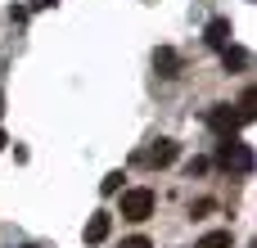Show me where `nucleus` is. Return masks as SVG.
Masks as SVG:
<instances>
[{
  "label": "nucleus",
  "mask_w": 257,
  "mask_h": 248,
  "mask_svg": "<svg viewBox=\"0 0 257 248\" xmlns=\"http://www.w3.org/2000/svg\"><path fill=\"white\" fill-rule=\"evenodd\" d=\"M217 167H226V172H235V176H248V172H253V149H248L244 140H221V145H217Z\"/></svg>",
  "instance_id": "obj_1"
},
{
  "label": "nucleus",
  "mask_w": 257,
  "mask_h": 248,
  "mask_svg": "<svg viewBox=\"0 0 257 248\" xmlns=\"http://www.w3.org/2000/svg\"><path fill=\"white\" fill-rule=\"evenodd\" d=\"M158 208V194L149 185H136V190H122V217L126 221H149Z\"/></svg>",
  "instance_id": "obj_2"
},
{
  "label": "nucleus",
  "mask_w": 257,
  "mask_h": 248,
  "mask_svg": "<svg viewBox=\"0 0 257 248\" xmlns=\"http://www.w3.org/2000/svg\"><path fill=\"white\" fill-rule=\"evenodd\" d=\"M208 127H212V131H217L221 140H235V131H239L244 122H239V113H235L230 104H217V108L208 113Z\"/></svg>",
  "instance_id": "obj_3"
},
{
  "label": "nucleus",
  "mask_w": 257,
  "mask_h": 248,
  "mask_svg": "<svg viewBox=\"0 0 257 248\" xmlns=\"http://www.w3.org/2000/svg\"><path fill=\"white\" fill-rule=\"evenodd\" d=\"M176 154H181V145H176V140H158L154 149L136 154V163H140V167H172V163H176Z\"/></svg>",
  "instance_id": "obj_4"
},
{
  "label": "nucleus",
  "mask_w": 257,
  "mask_h": 248,
  "mask_svg": "<svg viewBox=\"0 0 257 248\" xmlns=\"http://www.w3.org/2000/svg\"><path fill=\"white\" fill-rule=\"evenodd\" d=\"M230 36H235V27H230V18H212V23L203 27V41H208L212 50H226V45H230Z\"/></svg>",
  "instance_id": "obj_5"
},
{
  "label": "nucleus",
  "mask_w": 257,
  "mask_h": 248,
  "mask_svg": "<svg viewBox=\"0 0 257 248\" xmlns=\"http://www.w3.org/2000/svg\"><path fill=\"white\" fill-rule=\"evenodd\" d=\"M154 68H158V77H176V72H181V54H176L172 45H158V50H154Z\"/></svg>",
  "instance_id": "obj_6"
},
{
  "label": "nucleus",
  "mask_w": 257,
  "mask_h": 248,
  "mask_svg": "<svg viewBox=\"0 0 257 248\" xmlns=\"http://www.w3.org/2000/svg\"><path fill=\"white\" fill-rule=\"evenodd\" d=\"M217 54H221V68H226V72H244V68H248V50L235 45V41H230L226 50H217Z\"/></svg>",
  "instance_id": "obj_7"
},
{
  "label": "nucleus",
  "mask_w": 257,
  "mask_h": 248,
  "mask_svg": "<svg viewBox=\"0 0 257 248\" xmlns=\"http://www.w3.org/2000/svg\"><path fill=\"white\" fill-rule=\"evenodd\" d=\"M108 230H113V217H108V212H95V217L86 221V244H104Z\"/></svg>",
  "instance_id": "obj_8"
},
{
  "label": "nucleus",
  "mask_w": 257,
  "mask_h": 248,
  "mask_svg": "<svg viewBox=\"0 0 257 248\" xmlns=\"http://www.w3.org/2000/svg\"><path fill=\"white\" fill-rule=\"evenodd\" d=\"M194 248H235V235H230V230H208Z\"/></svg>",
  "instance_id": "obj_9"
},
{
  "label": "nucleus",
  "mask_w": 257,
  "mask_h": 248,
  "mask_svg": "<svg viewBox=\"0 0 257 248\" xmlns=\"http://www.w3.org/2000/svg\"><path fill=\"white\" fill-rule=\"evenodd\" d=\"M99 190H104V194H117V190H122V172H108V176H104V185H99Z\"/></svg>",
  "instance_id": "obj_10"
},
{
  "label": "nucleus",
  "mask_w": 257,
  "mask_h": 248,
  "mask_svg": "<svg viewBox=\"0 0 257 248\" xmlns=\"http://www.w3.org/2000/svg\"><path fill=\"white\" fill-rule=\"evenodd\" d=\"M185 172H190V176H203V172H208V158H190V167H185Z\"/></svg>",
  "instance_id": "obj_11"
},
{
  "label": "nucleus",
  "mask_w": 257,
  "mask_h": 248,
  "mask_svg": "<svg viewBox=\"0 0 257 248\" xmlns=\"http://www.w3.org/2000/svg\"><path fill=\"white\" fill-rule=\"evenodd\" d=\"M122 248H154L145 235H131V239H122Z\"/></svg>",
  "instance_id": "obj_12"
},
{
  "label": "nucleus",
  "mask_w": 257,
  "mask_h": 248,
  "mask_svg": "<svg viewBox=\"0 0 257 248\" xmlns=\"http://www.w3.org/2000/svg\"><path fill=\"white\" fill-rule=\"evenodd\" d=\"M54 5H59V0H32V9H54ZM32 9H27V14H32Z\"/></svg>",
  "instance_id": "obj_13"
},
{
  "label": "nucleus",
  "mask_w": 257,
  "mask_h": 248,
  "mask_svg": "<svg viewBox=\"0 0 257 248\" xmlns=\"http://www.w3.org/2000/svg\"><path fill=\"white\" fill-rule=\"evenodd\" d=\"M5 145H9V136H5V131H0V149H5Z\"/></svg>",
  "instance_id": "obj_14"
},
{
  "label": "nucleus",
  "mask_w": 257,
  "mask_h": 248,
  "mask_svg": "<svg viewBox=\"0 0 257 248\" xmlns=\"http://www.w3.org/2000/svg\"><path fill=\"white\" fill-rule=\"evenodd\" d=\"M27 248H36V244H27Z\"/></svg>",
  "instance_id": "obj_15"
}]
</instances>
